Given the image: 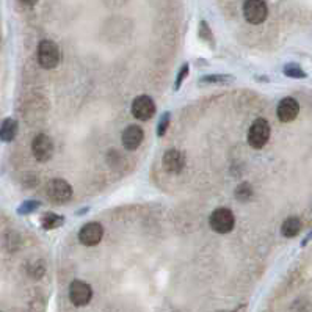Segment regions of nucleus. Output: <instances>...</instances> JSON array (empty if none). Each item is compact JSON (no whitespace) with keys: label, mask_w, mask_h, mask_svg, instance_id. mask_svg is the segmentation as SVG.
Listing matches in <instances>:
<instances>
[{"label":"nucleus","mask_w":312,"mask_h":312,"mask_svg":"<svg viewBox=\"0 0 312 312\" xmlns=\"http://www.w3.org/2000/svg\"><path fill=\"white\" fill-rule=\"evenodd\" d=\"M64 223V217L57 215V214H46L41 218V226L43 229H55Z\"/></svg>","instance_id":"15"},{"label":"nucleus","mask_w":312,"mask_h":312,"mask_svg":"<svg viewBox=\"0 0 312 312\" xmlns=\"http://www.w3.org/2000/svg\"><path fill=\"white\" fill-rule=\"evenodd\" d=\"M232 80L231 75H220V74H214V75H204L201 77L202 83H228Z\"/></svg>","instance_id":"19"},{"label":"nucleus","mask_w":312,"mask_h":312,"mask_svg":"<svg viewBox=\"0 0 312 312\" xmlns=\"http://www.w3.org/2000/svg\"><path fill=\"white\" fill-rule=\"evenodd\" d=\"M21 2L24 4V5H29V7H33L36 2H38V0H21Z\"/></svg>","instance_id":"24"},{"label":"nucleus","mask_w":312,"mask_h":312,"mask_svg":"<svg viewBox=\"0 0 312 312\" xmlns=\"http://www.w3.org/2000/svg\"><path fill=\"white\" fill-rule=\"evenodd\" d=\"M170 124H171V113L170 112H165L162 115L159 124H157V135L159 137H163L166 134V131H168V127H170Z\"/></svg>","instance_id":"18"},{"label":"nucleus","mask_w":312,"mask_h":312,"mask_svg":"<svg viewBox=\"0 0 312 312\" xmlns=\"http://www.w3.org/2000/svg\"><path fill=\"white\" fill-rule=\"evenodd\" d=\"M16 134H18V123L13 118L5 120L2 123V126H0V140H2V141L15 140Z\"/></svg>","instance_id":"14"},{"label":"nucleus","mask_w":312,"mask_h":312,"mask_svg":"<svg viewBox=\"0 0 312 312\" xmlns=\"http://www.w3.org/2000/svg\"><path fill=\"white\" fill-rule=\"evenodd\" d=\"M41 204H40V201H27V202H24L21 207H19V214H22V215H27V214H32V212H35L38 207H40Z\"/></svg>","instance_id":"22"},{"label":"nucleus","mask_w":312,"mask_h":312,"mask_svg":"<svg viewBox=\"0 0 312 312\" xmlns=\"http://www.w3.org/2000/svg\"><path fill=\"white\" fill-rule=\"evenodd\" d=\"M243 16L253 25L262 24L268 16V8L264 0H246L243 4Z\"/></svg>","instance_id":"5"},{"label":"nucleus","mask_w":312,"mask_h":312,"mask_svg":"<svg viewBox=\"0 0 312 312\" xmlns=\"http://www.w3.org/2000/svg\"><path fill=\"white\" fill-rule=\"evenodd\" d=\"M199 36L202 38V40L205 41V43H214V38H212V32H211V27L209 25H207V22L205 21H201V24H199Z\"/></svg>","instance_id":"21"},{"label":"nucleus","mask_w":312,"mask_h":312,"mask_svg":"<svg viewBox=\"0 0 312 312\" xmlns=\"http://www.w3.org/2000/svg\"><path fill=\"white\" fill-rule=\"evenodd\" d=\"M123 145L127 151H135L141 143H143V138H145V132H143V129L137 124H132L124 129L123 132Z\"/></svg>","instance_id":"12"},{"label":"nucleus","mask_w":312,"mask_h":312,"mask_svg":"<svg viewBox=\"0 0 312 312\" xmlns=\"http://www.w3.org/2000/svg\"><path fill=\"white\" fill-rule=\"evenodd\" d=\"M102 2L110 8H118V7H123L124 4H127V0H102Z\"/></svg>","instance_id":"23"},{"label":"nucleus","mask_w":312,"mask_h":312,"mask_svg":"<svg viewBox=\"0 0 312 312\" xmlns=\"http://www.w3.org/2000/svg\"><path fill=\"white\" fill-rule=\"evenodd\" d=\"M163 170L170 174H179L185 166V155L177 149H170L163 154Z\"/></svg>","instance_id":"10"},{"label":"nucleus","mask_w":312,"mask_h":312,"mask_svg":"<svg viewBox=\"0 0 312 312\" xmlns=\"http://www.w3.org/2000/svg\"><path fill=\"white\" fill-rule=\"evenodd\" d=\"M61 60V52L57 43L44 40L38 46V63L44 69H54L58 66V63Z\"/></svg>","instance_id":"2"},{"label":"nucleus","mask_w":312,"mask_h":312,"mask_svg":"<svg viewBox=\"0 0 312 312\" xmlns=\"http://www.w3.org/2000/svg\"><path fill=\"white\" fill-rule=\"evenodd\" d=\"M298 113H300V103H298L293 97H284L276 109V115L281 123H292Z\"/></svg>","instance_id":"11"},{"label":"nucleus","mask_w":312,"mask_h":312,"mask_svg":"<svg viewBox=\"0 0 312 312\" xmlns=\"http://www.w3.org/2000/svg\"><path fill=\"white\" fill-rule=\"evenodd\" d=\"M301 231V220L298 217H289L281 225V234L284 237H295Z\"/></svg>","instance_id":"13"},{"label":"nucleus","mask_w":312,"mask_h":312,"mask_svg":"<svg viewBox=\"0 0 312 312\" xmlns=\"http://www.w3.org/2000/svg\"><path fill=\"white\" fill-rule=\"evenodd\" d=\"M251 196H253V188H251L250 184H246V182H245V184H240V185L236 188V198H237L239 201H242V202L250 201Z\"/></svg>","instance_id":"16"},{"label":"nucleus","mask_w":312,"mask_h":312,"mask_svg":"<svg viewBox=\"0 0 312 312\" xmlns=\"http://www.w3.org/2000/svg\"><path fill=\"white\" fill-rule=\"evenodd\" d=\"M93 298V289L85 281L75 279L69 285V300L74 306H86Z\"/></svg>","instance_id":"6"},{"label":"nucleus","mask_w":312,"mask_h":312,"mask_svg":"<svg viewBox=\"0 0 312 312\" xmlns=\"http://www.w3.org/2000/svg\"><path fill=\"white\" fill-rule=\"evenodd\" d=\"M46 196L52 204H66L72 198V187L64 179H52L46 185Z\"/></svg>","instance_id":"1"},{"label":"nucleus","mask_w":312,"mask_h":312,"mask_svg":"<svg viewBox=\"0 0 312 312\" xmlns=\"http://www.w3.org/2000/svg\"><path fill=\"white\" fill-rule=\"evenodd\" d=\"M284 74L287 77H292V79H303L306 77V72L298 66V64H285L284 66Z\"/></svg>","instance_id":"17"},{"label":"nucleus","mask_w":312,"mask_h":312,"mask_svg":"<svg viewBox=\"0 0 312 312\" xmlns=\"http://www.w3.org/2000/svg\"><path fill=\"white\" fill-rule=\"evenodd\" d=\"M270 134H271V129H270V124L267 120L264 118H259L256 120L250 131H248V143L250 146L254 148V149H261L267 145V141L270 140Z\"/></svg>","instance_id":"4"},{"label":"nucleus","mask_w":312,"mask_h":312,"mask_svg":"<svg viewBox=\"0 0 312 312\" xmlns=\"http://www.w3.org/2000/svg\"><path fill=\"white\" fill-rule=\"evenodd\" d=\"M103 237V228L100 223L91 222L80 228L79 231V242L85 246H96Z\"/></svg>","instance_id":"9"},{"label":"nucleus","mask_w":312,"mask_h":312,"mask_svg":"<svg viewBox=\"0 0 312 312\" xmlns=\"http://www.w3.org/2000/svg\"><path fill=\"white\" fill-rule=\"evenodd\" d=\"M32 152L38 162H47L54 155V141L46 134L36 135L32 141Z\"/></svg>","instance_id":"8"},{"label":"nucleus","mask_w":312,"mask_h":312,"mask_svg":"<svg viewBox=\"0 0 312 312\" xmlns=\"http://www.w3.org/2000/svg\"><path fill=\"white\" fill-rule=\"evenodd\" d=\"M188 72H190V64L188 63H184V64H182V68L179 69L177 77H176V85H174L176 89H179L182 86V83H184V80L187 79Z\"/></svg>","instance_id":"20"},{"label":"nucleus","mask_w":312,"mask_h":312,"mask_svg":"<svg viewBox=\"0 0 312 312\" xmlns=\"http://www.w3.org/2000/svg\"><path fill=\"white\" fill-rule=\"evenodd\" d=\"M131 112L134 115V118H137L138 121H149L155 115V102L152 100L151 96L141 94L134 99Z\"/></svg>","instance_id":"7"},{"label":"nucleus","mask_w":312,"mask_h":312,"mask_svg":"<svg viewBox=\"0 0 312 312\" xmlns=\"http://www.w3.org/2000/svg\"><path fill=\"white\" fill-rule=\"evenodd\" d=\"M209 225L217 234H228L236 226V217L226 207H218L212 212Z\"/></svg>","instance_id":"3"}]
</instances>
